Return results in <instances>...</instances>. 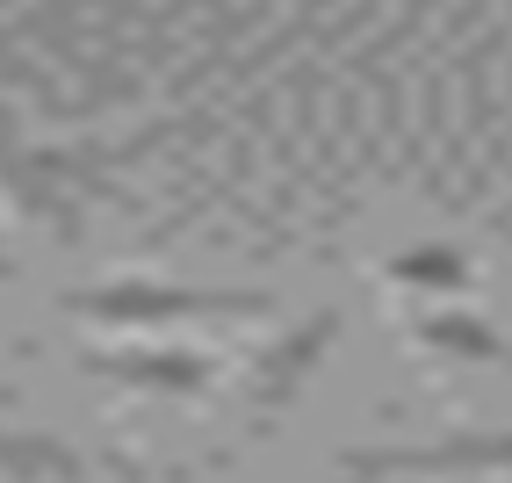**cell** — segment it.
<instances>
[{
    "label": "cell",
    "mask_w": 512,
    "mask_h": 483,
    "mask_svg": "<svg viewBox=\"0 0 512 483\" xmlns=\"http://www.w3.org/2000/svg\"><path fill=\"white\" fill-rule=\"evenodd\" d=\"M354 483H383V476H512V433H455L433 447H354L347 462Z\"/></svg>",
    "instance_id": "6da1fadb"
},
{
    "label": "cell",
    "mask_w": 512,
    "mask_h": 483,
    "mask_svg": "<svg viewBox=\"0 0 512 483\" xmlns=\"http://www.w3.org/2000/svg\"><path fill=\"white\" fill-rule=\"evenodd\" d=\"M267 296L253 289H159V282H116V289H87L73 296L80 318H109V325H174V318H238L260 310Z\"/></svg>",
    "instance_id": "7a4b0ae2"
},
{
    "label": "cell",
    "mask_w": 512,
    "mask_h": 483,
    "mask_svg": "<svg viewBox=\"0 0 512 483\" xmlns=\"http://www.w3.org/2000/svg\"><path fill=\"white\" fill-rule=\"evenodd\" d=\"M419 347L426 354H448V361H469V368H512V339L498 325H484L476 310H455V303H433L412 318Z\"/></svg>",
    "instance_id": "3957f363"
},
{
    "label": "cell",
    "mask_w": 512,
    "mask_h": 483,
    "mask_svg": "<svg viewBox=\"0 0 512 483\" xmlns=\"http://www.w3.org/2000/svg\"><path fill=\"white\" fill-rule=\"evenodd\" d=\"M332 339H339V310H318V318H303V325L282 339V347L260 361V375H253V404H260V411L289 404V397L303 390V375L318 368V354L332 347Z\"/></svg>",
    "instance_id": "277c9868"
},
{
    "label": "cell",
    "mask_w": 512,
    "mask_h": 483,
    "mask_svg": "<svg viewBox=\"0 0 512 483\" xmlns=\"http://www.w3.org/2000/svg\"><path fill=\"white\" fill-rule=\"evenodd\" d=\"M87 368L116 375V383H138V390H174V397L210 390V368H202L195 354H94Z\"/></svg>",
    "instance_id": "5b68a950"
},
{
    "label": "cell",
    "mask_w": 512,
    "mask_h": 483,
    "mask_svg": "<svg viewBox=\"0 0 512 483\" xmlns=\"http://www.w3.org/2000/svg\"><path fill=\"white\" fill-rule=\"evenodd\" d=\"M0 462L15 476H80V455H65L58 440H37V433H0Z\"/></svg>",
    "instance_id": "8992f818"
},
{
    "label": "cell",
    "mask_w": 512,
    "mask_h": 483,
    "mask_svg": "<svg viewBox=\"0 0 512 483\" xmlns=\"http://www.w3.org/2000/svg\"><path fill=\"white\" fill-rule=\"evenodd\" d=\"M390 282H412V289H462V282H469V267H462L448 246H426V253H412V260H397V267H390Z\"/></svg>",
    "instance_id": "52a82bcc"
}]
</instances>
